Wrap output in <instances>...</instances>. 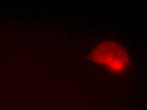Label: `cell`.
I'll return each mask as SVG.
<instances>
[{
  "mask_svg": "<svg viewBox=\"0 0 147 110\" xmlns=\"http://www.w3.org/2000/svg\"><path fill=\"white\" fill-rule=\"evenodd\" d=\"M89 56L92 61L102 64L115 73L125 70L130 63L129 55L125 48L111 41L103 42L98 45Z\"/></svg>",
  "mask_w": 147,
  "mask_h": 110,
  "instance_id": "cell-1",
  "label": "cell"
}]
</instances>
